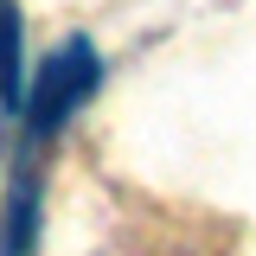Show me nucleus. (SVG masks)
Wrapping results in <instances>:
<instances>
[{
    "instance_id": "1",
    "label": "nucleus",
    "mask_w": 256,
    "mask_h": 256,
    "mask_svg": "<svg viewBox=\"0 0 256 256\" xmlns=\"http://www.w3.org/2000/svg\"><path fill=\"white\" fill-rule=\"evenodd\" d=\"M102 84V64H96L90 38H64L52 58L38 64V77H32V96H26V134L32 141H52L84 102L96 96Z\"/></svg>"
},
{
    "instance_id": "2",
    "label": "nucleus",
    "mask_w": 256,
    "mask_h": 256,
    "mask_svg": "<svg viewBox=\"0 0 256 256\" xmlns=\"http://www.w3.org/2000/svg\"><path fill=\"white\" fill-rule=\"evenodd\" d=\"M20 32H26V20H20V0H0V109H26V96H32Z\"/></svg>"
},
{
    "instance_id": "3",
    "label": "nucleus",
    "mask_w": 256,
    "mask_h": 256,
    "mask_svg": "<svg viewBox=\"0 0 256 256\" xmlns=\"http://www.w3.org/2000/svg\"><path fill=\"white\" fill-rule=\"evenodd\" d=\"M32 237H38V180L20 173L13 192H6V230H0V250H6V256H32Z\"/></svg>"
}]
</instances>
